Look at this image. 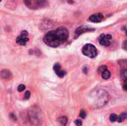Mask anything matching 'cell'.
<instances>
[{
	"label": "cell",
	"mask_w": 127,
	"mask_h": 126,
	"mask_svg": "<svg viewBox=\"0 0 127 126\" xmlns=\"http://www.w3.org/2000/svg\"><path fill=\"white\" fill-rule=\"evenodd\" d=\"M58 121H59V123L61 126H65L68 123V119H67V117L65 116L60 117L58 119Z\"/></svg>",
	"instance_id": "7c38bea8"
},
{
	"label": "cell",
	"mask_w": 127,
	"mask_h": 126,
	"mask_svg": "<svg viewBox=\"0 0 127 126\" xmlns=\"http://www.w3.org/2000/svg\"><path fill=\"white\" fill-rule=\"evenodd\" d=\"M68 36V30L65 27H60L54 30L48 32L44 36L43 41L47 45L51 48H57L65 42Z\"/></svg>",
	"instance_id": "6da1fadb"
},
{
	"label": "cell",
	"mask_w": 127,
	"mask_h": 126,
	"mask_svg": "<svg viewBox=\"0 0 127 126\" xmlns=\"http://www.w3.org/2000/svg\"><path fill=\"white\" fill-rule=\"evenodd\" d=\"M24 2L25 5L31 10H36L47 4L46 0H24Z\"/></svg>",
	"instance_id": "5b68a950"
},
{
	"label": "cell",
	"mask_w": 127,
	"mask_h": 126,
	"mask_svg": "<svg viewBox=\"0 0 127 126\" xmlns=\"http://www.w3.org/2000/svg\"><path fill=\"white\" fill-rule=\"evenodd\" d=\"M28 117L31 123L35 126H40L44 119L42 111L37 106H32L28 110Z\"/></svg>",
	"instance_id": "7a4b0ae2"
},
{
	"label": "cell",
	"mask_w": 127,
	"mask_h": 126,
	"mask_svg": "<svg viewBox=\"0 0 127 126\" xmlns=\"http://www.w3.org/2000/svg\"><path fill=\"white\" fill-rule=\"evenodd\" d=\"M82 53L86 56L89 58H95L97 55V50L92 44H86L82 48Z\"/></svg>",
	"instance_id": "277c9868"
},
{
	"label": "cell",
	"mask_w": 127,
	"mask_h": 126,
	"mask_svg": "<svg viewBox=\"0 0 127 126\" xmlns=\"http://www.w3.org/2000/svg\"><path fill=\"white\" fill-rule=\"evenodd\" d=\"M1 76L3 79H8L11 78L12 74H11L8 70H2V71H1Z\"/></svg>",
	"instance_id": "8fae6325"
},
{
	"label": "cell",
	"mask_w": 127,
	"mask_h": 126,
	"mask_svg": "<svg viewBox=\"0 0 127 126\" xmlns=\"http://www.w3.org/2000/svg\"><path fill=\"white\" fill-rule=\"evenodd\" d=\"M125 30H126V35L127 36V28H125Z\"/></svg>",
	"instance_id": "d4e9b609"
},
{
	"label": "cell",
	"mask_w": 127,
	"mask_h": 126,
	"mask_svg": "<svg viewBox=\"0 0 127 126\" xmlns=\"http://www.w3.org/2000/svg\"><path fill=\"white\" fill-rule=\"evenodd\" d=\"M103 19V15L102 13H95V14H92V16H89V20L92 22L94 23H98L100 22Z\"/></svg>",
	"instance_id": "ba28073f"
},
{
	"label": "cell",
	"mask_w": 127,
	"mask_h": 126,
	"mask_svg": "<svg viewBox=\"0 0 127 126\" xmlns=\"http://www.w3.org/2000/svg\"><path fill=\"white\" fill-rule=\"evenodd\" d=\"M127 118V112H124L122 113L120 116H119V118H118V123H122L124 120H125Z\"/></svg>",
	"instance_id": "5bb4252c"
},
{
	"label": "cell",
	"mask_w": 127,
	"mask_h": 126,
	"mask_svg": "<svg viewBox=\"0 0 127 126\" xmlns=\"http://www.w3.org/2000/svg\"><path fill=\"white\" fill-rule=\"evenodd\" d=\"M54 71H55V73L57 74V75L59 77H60V78H63L66 74V72L65 71L61 70V65L59 63H56L54 65Z\"/></svg>",
	"instance_id": "30bf717a"
},
{
	"label": "cell",
	"mask_w": 127,
	"mask_h": 126,
	"mask_svg": "<svg viewBox=\"0 0 127 126\" xmlns=\"http://www.w3.org/2000/svg\"><path fill=\"white\" fill-rule=\"evenodd\" d=\"M112 36L109 34H102L99 39L98 42L100 43V45H103V46H109L111 45L112 43Z\"/></svg>",
	"instance_id": "8992f818"
},
{
	"label": "cell",
	"mask_w": 127,
	"mask_h": 126,
	"mask_svg": "<svg viewBox=\"0 0 127 126\" xmlns=\"http://www.w3.org/2000/svg\"><path fill=\"white\" fill-rule=\"evenodd\" d=\"M102 77L104 79H109L111 77V73H110V71L108 69L106 70L105 71H103L102 73Z\"/></svg>",
	"instance_id": "4fadbf2b"
},
{
	"label": "cell",
	"mask_w": 127,
	"mask_h": 126,
	"mask_svg": "<svg viewBox=\"0 0 127 126\" xmlns=\"http://www.w3.org/2000/svg\"><path fill=\"white\" fill-rule=\"evenodd\" d=\"M30 97H31V92L30 91H26V93L25 94V98L26 100H28V99L30 98Z\"/></svg>",
	"instance_id": "7402d4cb"
},
{
	"label": "cell",
	"mask_w": 127,
	"mask_h": 126,
	"mask_svg": "<svg viewBox=\"0 0 127 126\" xmlns=\"http://www.w3.org/2000/svg\"><path fill=\"white\" fill-rule=\"evenodd\" d=\"M107 69H108L107 66H106V65H102V66L99 67V68H98V72H99V73H103V71H105L107 70Z\"/></svg>",
	"instance_id": "e0dca14e"
},
{
	"label": "cell",
	"mask_w": 127,
	"mask_h": 126,
	"mask_svg": "<svg viewBox=\"0 0 127 126\" xmlns=\"http://www.w3.org/2000/svg\"><path fill=\"white\" fill-rule=\"evenodd\" d=\"M118 118H119V116H118L117 114H112L110 116H109V120L112 123H115L116 121L118 120Z\"/></svg>",
	"instance_id": "9a60e30c"
},
{
	"label": "cell",
	"mask_w": 127,
	"mask_h": 126,
	"mask_svg": "<svg viewBox=\"0 0 127 126\" xmlns=\"http://www.w3.org/2000/svg\"><path fill=\"white\" fill-rule=\"evenodd\" d=\"M123 88H124V90L127 91V79H124V83H123Z\"/></svg>",
	"instance_id": "44dd1931"
},
{
	"label": "cell",
	"mask_w": 127,
	"mask_h": 126,
	"mask_svg": "<svg viewBox=\"0 0 127 126\" xmlns=\"http://www.w3.org/2000/svg\"><path fill=\"white\" fill-rule=\"evenodd\" d=\"M123 49L124 50H127V41H125L124 43H123Z\"/></svg>",
	"instance_id": "603a6c76"
},
{
	"label": "cell",
	"mask_w": 127,
	"mask_h": 126,
	"mask_svg": "<svg viewBox=\"0 0 127 126\" xmlns=\"http://www.w3.org/2000/svg\"><path fill=\"white\" fill-rule=\"evenodd\" d=\"M93 30H95V29L91 28V27H89L87 26H81V27H79L76 30V31H75V37L79 36L80 35H81L82 33H83L85 32H87V31H93Z\"/></svg>",
	"instance_id": "9c48e42d"
},
{
	"label": "cell",
	"mask_w": 127,
	"mask_h": 126,
	"mask_svg": "<svg viewBox=\"0 0 127 126\" xmlns=\"http://www.w3.org/2000/svg\"><path fill=\"white\" fill-rule=\"evenodd\" d=\"M28 32L27 31H22L21 33V35L19 36H18L16 38V43L22 45V46H25L26 45V43L28 42Z\"/></svg>",
	"instance_id": "52a82bcc"
},
{
	"label": "cell",
	"mask_w": 127,
	"mask_h": 126,
	"mask_svg": "<svg viewBox=\"0 0 127 126\" xmlns=\"http://www.w3.org/2000/svg\"><path fill=\"white\" fill-rule=\"evenodd\" d=\"M74 124L76 125V126H82V124H83V123H82V121L80 120H76L74 121Z\"/></svg>",
	"instance_id": "ffe728a7"
},
{
	"label": "cell",
	"mask_w": 127,
	"mask_h": 126,
	"mask_svg": "<svg viewBox=\"0 0 127 126\" xmlns=\"http://www.w3.org/2000/svg\"><path fill=\"white\" fill-rule=\"evenodd\" d=\"M83 71H84V73H85V74H86V71H87V68H84Z\"/></svg>",
	"instance_id": "cb8c5ba5"
},
{
	"label": "cell",
	"mask_w": 127,
	"mask_h": 126,
	"mask_svg": "<svg viewBox=\"0 0 127 126\" xmlns=\"http://www.w3.org/2000/svg\"><path fill=\"white\" fill-rule=\"evenodd\" d=\"M109 100V95L107 91L104 90H98L95 92V105L97 108H101L105 106Z\"/></svg>",
	"instance_id": "3957f363"
},
{
	"label": "cell",
	"mask_w": 127,
	"mask_h": 126,
	"mask_svg": "<svg viewBox=\"0 0 127 126\" xmlns=\"http://www.w3.org/2000/svg\"><path fill=\"white\" fill-rule=\"evenodd\" d=\"M25 89V86L24 85H22V84L19 85L18 86V88H17V90H18L19 92H22V91H23Z\"/></svg>",
	"instance_id": "ac0fdd59"
},
{
	"label": "cell",
	"mask_w": 127,
	"mask_h": 126,
	"mask_svg": "<svg viewBox=\"0 0 127 126\" xmlns=\"http://www.w3.org/2000/svg\"><path fill=\"white\" fill-rule=\"evenodd\" d=\"M121 78H122L124 80L127 79V69L123 70V71L121 72Z\"/></svg>",
	"instance_id": "2e32d148"
},
{
	"label": "cell",
	"mask_w": 127,
	"mask_h": 126,
	"mask_svg": "<svg viewBox=\"0 0 127 126\" xmlns=\"http://www.w3.org/2000/svg\"><path fill=\"white\" fill-rule=\"evenodd\" d=\"M80 117L82 118V119H85L86 117V113L84 110H81L80 112Z\"/></svg>",
	"instance_id": "d6986e66"
}]
</instances>
